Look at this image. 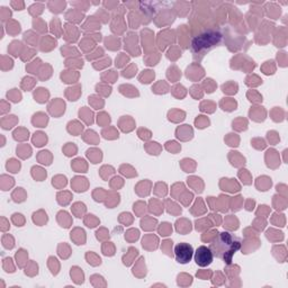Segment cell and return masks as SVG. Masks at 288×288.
Listing matches in <instances>:
<instances>
[{"instance_id": "cell-3", "label": "cell", "mask_w": 288, "mask_h": 288, "mask_svg": "<svg viewBox=\"0 0 288 288\" xmlns=\"http://www.w3.org/2000/svg\"><path fill=\"white\" fill-rule=\"evenodd\" d=\"M176 260L181 265L188 264L194 255V249L189 243L181 242L178 243L175 248Z\"/></svg>"}, {"instance_id": "cell-6", "label": "cell", "mask_w": 288, "mask_h": 288, "mask_svg": "<svg viewBox=\"0 0 288 288\" xmlns=\"http://www.w3.org/2000/svg\"><path fill=\"white\" fill-rule=\"evenodd\" d=\"M172 229H171V226L170 224H168V223H164L162 224V227L160 229V233H161V235H169L170 233H171Z\"/></svg>"}, {"instance_id": "cell-1", "label": "cell", "mask_w": 288, "mask_h": 288, "mask_svg": "<svg viewBox=\"0 0 288 288\" xmlns=\"http://www.w3.org/2000/svg\"><path fill=\"white\" fill-rule=\"evenodd\" d=\"M241 247L239 238L234 237L230 232H222L216 235L212 242L210 249L214 255L224 260L227 264L231 263L233 254Z\"/></svg>"}, {"instance_id": "cell-2", "label": "cell", "mask_w": 288, "mask_h": 288, "mask_svg": "<svg viewBox=\"0 0 288 288\" xmlns=\"http://www.w3.org/2000/svg\"><path fill=\"white\" fill-rule=\"evenodd\" d=\"M222 35L219 32H207L203 35H200L193 42V50H206V48H211L219 44L221 42Z\"/></svg>"}, {"instance_id": "cell-4", "label": "cell", "mask_w": 288, "mask_h": 288, "mask_svg": "<svg viewBox=\"0 0 288 288\" xmlns=\"http://www.w3.org/2000/svg\"><path fill=\"white\" fill-rule=\"evenodd\" d=\"M194 258L199 267H207V266L213 263L214 254L208 247L200 246L197 248L196 251H195Z\"/></svg>"}, {"instance_id": "cell-5", "label": "cell", "mask_w": 288, "mask_h": 288, "mask_svg": "<svg viewBox=\"0 0 288 288\" xmlns=\"http://www.w3.org/2000/svg\"><path fill=\"white\" fill-rule=\"evenodd\" d=\"M48 7L51 8V12H54V13H60V12H62V9L66 7V3L62 2V3H50L48 4Z\"/></svg>"}, {"instance_id": "cell-7", "label": "cell", "mask_w": 288, "mask_h": 288, "mask_svg": "<svg viewBox=\"0 0 288 288\" xmlns=\"http://www.w3.org/2000/svg\"><path fill=\"white\" fill-rule=\"evenodd\" d=\"M12 6L15 7L16 10H21V9L24 8V3H20L19 5H17L15 2H13V3H12Z\"/></svg>"}]
</instances>
